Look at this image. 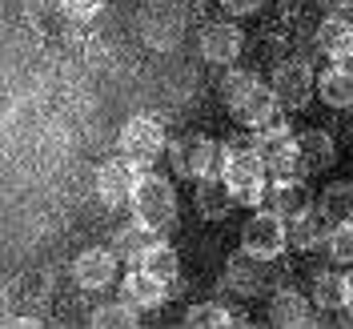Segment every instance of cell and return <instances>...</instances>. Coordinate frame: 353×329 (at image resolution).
Segmentation results:
<instances>
[{"label": "cell", "instance_id": "obj_1", "mask_svg": "<svg viewBox=\"0 0 353 329\" xmlns=\"http://www.w3.org/2000/svg\"><path fill=\"white\" fill-rule=\"evenodd\" d=\"M221 97H225V105L233 112V121L245 125V129H265V125H273V117L281 109L273 85H261L253 72H229Z\"/></svg>", "mask_w": 353, "mask_h": 329}, {"label": "cell", "instance_id": "obj_2", "mask_svg": "<svg viewBox=\"0 0 353 329\" xmlns=\"http://www.w3.org/2000/svg\"><path fill=\"white\" fill-rule=\"evenodd\" d=\"M129 209H132V221H141L145 229H153L157 237H161L165 229H173V221H176V193H173V185H169V177L153 173V169H141Z\"/></svg>", "mask_w": 353, "mask_h": 329}, {"label": "cell", "instance_id": "obj_3", "mask_svg": "<svg viewBox=\"0 0 353 329\" xmlns=\"http://www.w3.org/2000/svg\"><path fill=\"white\" fill-rule=\"evenodd\" d=\"M221 177L233 189L237 205H261L269 189V169L253 145H229L221 157Z\"/></svg>", "mask_w": 353, "mask_h": 329}, {"label": "cell", "instance_id": "obj_4", "mask_svg": "<svg viewBox=\"0 0 353 329\" xmlns=\"http://www.w3.org/2000/svg\"><path fill=\"white\" fill-rule=\"evenodd\" d=\"M185 21H189V8L181 0H149L141 8V37L149 48H173L185 32Z\"/></svg>", "mask_w": 353, "mask_h": 329}, {"label": "cell", "instance_id": "obj_5", "mask_svg": "<svg viewBox=\"0 0 353 329\" xmlns=\"http://www.w3.org/2000/svg\"><path fill=\"white\" fill-rule=\"evenodd\" d=\"M253 149L261 153L269 177H297V169H305L301 145H297V137H293L285 125H265V129H257Z\"/></svg>", "mask_w": 353, "mask_h": 329}, {"label": "cell", "instance_id": "obj_6", "mask_svg": "<svg viewBox=\"0 0 353 329\" xmlns=\"http://www.w3.org/2000/svg\"><path fill=\"white\" fill-rule=\"evenodd\" d=\"M285 245H289V225H285L281 213L261 209V213H253V217L245 221V229H241L245 253H253V257H261V261H277V257L285 253Z\"/></svg>", "mask_w": 353, "mask_h": 329}, {"label": "cell", "instance_id": "obj_7", "mask_svg": "<svg viewBox=\"0 0 353 329\" xmlns=\"http://www.w3.org/2000/svg\"><path fill=\"white\" fill-rule=\"evenodd\" d=\"M221 157L225 153H217V145L209 137H201V132H185V137H176L173 145H169L173 173L185 177V181H201V177L217 173Z\"/></svg>", "mask_w": 353, "mask_h": 329}, {"label": "cell", "instance_id": "obj_8", "mask_svg": "<svg viewBox=\"0 0 353 329\" xmlns=\"http://www.w3.org/2000/svg\"><path fill=\"white\" fill-rule=\"evenodd\" d=\"M165 149V125L149 117V112H137L125 121V129H121V153L132 157L141 169H149L153 165V157Z\"/></svg>", "mask_w": 353, "mask_h": 329}, {"label": "cell", "instance_id": "obj_9", "mask_svg": "<svg viewBox=\"0 0 353 329\" xmlns=\"http://www.w3.org/2000/svg\"><path fill=\"white\" fill-rule=\"evenodd\" d=\"M137 177H141V165L132 157H112L97 169V197L105 201L109 209H121L132 201V189H137Z\"/></svg>", "mask_w": 353, "mask_h": 329}, {"label": "cell", "instance_id": "obj_10", "mask_svg": "<svg viewBox=\"0 0 353 329\" xmlns=\"http://www.w3.org/2000/svg\"><path fill=\"white\" fill-rule=\"evenodd\" d=\"M313 88H317V81H313V68L305 61H285V65H277V72H273V92H277L281 109H289V112L305 109Z\"/></svg>", "mask_w": 353, "mask_h": 329}, {"label": "cell", "instance_id": "obj_11", "mask_svg": "<svg viewBox=\"0 0 353 329\" xmlns=\"http://www.w3.org/2000/svg\"><path fill=\"white\" fill-rule=\"evenodd\" d=\"M72 281L88 293L97 289H109L117 281V249H81L77 261H72Z\"/></svg>", "mask_w": 353, "mask_h": 329}, {"label": "cell", "instance_id": "obj_12", "mask_svg": "<svg viewBox=\"0 0 353 329\" xmlns=\"http://www.w3.org/2000/svg\"><path fill=\"white\" fill-rule=\"evenodd\" d=\"M241 48H245V37L233 21H209L201 28V57L209 65H221V68L233 65L241 57Z\"/></svg>", "mask_w": 353, "mask_h": 329}, {"label": "cell", "instance_id": "obj_13", "mask_svg": "<svg viewBox=\"0 0 353 329\" xmlns=\"http://www.w3.org/2000/svg\"><path fill=\"white\" fill-rule=\"evenodd\" d=\"M121 297L132 301L137 309H157V306H165V297H169V281H161L157 273L137 265V269L125 273V281H121Z\"/></svg>", "mask_w": 353, "mask_h": 329}, {"label": "cell", "instance_id": "obj_14", "mask_svg": "<svg viewBox=\"0 0 353 329\" xmlns=\"http://www.w3.org/2000/svg\"><path fill=\"white\" fill-rule=\"evenodd\" d=\"M265 205L273 209V213H281V217H297V213H305L309 209V189L301 177H273V185L265 189Z\"/></svg>", "mask_w": 353, "mask_h": 329}, {"label": "cell", "instance_id": "obj_15", "mask_svg": "<svg viewBox=\"0 0 353 329\" xmlns=\"http://www.w3.org/2000/svg\"><path fill=\"white\" fill-rule=\"evenodd\" d=\"M233 205H237V197H233V189L225 185L221 173H209L197 181V213L205 221H221Z\"/></svg>", "mask_w": 353, "mask_h": 329}, {"label": "cell", "instance_id": "obj_16", "mask_svg": "<svg viewBox=\"0 0 353 329\" xmlns=\"http://www.w3.org/2000/svg\"><path fill=\"white\" fill-rule=\"evenodd\" d=\"M289 245L293 249H317V245H325L330 241V221L321 217V209H313L309 205L305 213H297V217H289Z\"/></svg>", "mask_w": 353, "mask_h": 329}, {"label": "cell", "instance_id": "obj_17", "mask_svg": "<svg viewBox=\"0 0 353 329\" xmlns=\"http://www.w3.org/2000/svg\"><path fill=\"white\" fill-rule=\"evenodd\" d=\"M317 48L330 57V61H345L353 52V21L341 12H330L321 28H317Z\"/></svg>", "mask_w": 353, "mask_h": 329}, {"label": "cell", "instance_id": "obj_18", "mask_svg": "<svg viewBox=\"0 0 353 329\" xmlns=\"http://www.w3.org/2000/svg\"><path fill=\"white\" fill-rule=\"evenodd\" d=\"M261 257H253V253H237V257H229V265H225V281L237 289V293H245V297H253V293H261L265 289V269Z\"/></svg>", "mask_w": 353, "mask_h": 329}, {"label": "cell", "instance_id": "obj_19", "mask_svg": "<svg viewBox=\"0 0 353 329\" xmlns=\"http://www.w3.org/2000/svg\"><path fill=\"white\" fill-rule=\"evenodd\" d=\"M269 321L277 329H301L309 326L313 317H309V301L301 293H293V289H277L273 297H269Z\"/></svg>", "mask_w": 353, "mask_h": 329}, {"label": "cell", "instance_id": "obj_20", "mask_svg": "<svg viewBox=\"0 0 353 329\" xmlns=\"http://www.w3.org/2000/svg\"><path fill=\"white\" fill-rule=\"evenodd\" d=\"M317 97L330 105V109H350L353 105V72H345L341 65L325 68L317 77Z\"/></svg>", "mask_w": 353, "mask_h": 329}, {"label": "cell", "instance_id": "obj_21", "mask_svg": "<svg viewBox=\"0 0 353 329\" xmlns=\"http://www.w3.org/2000/svg\"><path fill=\"white\" fill-rule=\"evenodd\" d=\"M297 145H301V161H305V169H330L333 161H337V149H333V137L321 129H305L297 137Z\"/></svg>", "mask_w": 353, "mask_h": 329}, {"label": "cell", "instance_id": "obj_22", "mask_svg": "<svg viewBox=\"0 0 353 329\" xmlns=\"http://www.w3.org/2000/svg\"><path fill=\"white\" fill-rule=\"evenodd\" d=\"M321 217L330 221V225H350L353 221V185L350 181H337L330 185L325 193H321Z\"/></svg>", "mask_w": 353, "mask_h": 329}, {"label": "cell", "instance_id": "obj_23", "mask_svg": "<svg viewBox=\"0 0 353 329\" xmlns=\"http://www.w3.org/2000/svg\"><path fill=\"white\" fill-rule=\"evenodd\" d=\"M313 301L321 309H350V277L345 273H317Z\"/></svg>", "mask_w": 353, "mask_h": 329}, {"label": "cell", "instance_id": "obj_24", "mask_svg": "<svg viewBox=\"0 0 353 329\" xmlns=\"http://www.w3.org/2000/svg\"><path fill=\"white\" fill-rule=\"evenodd\" d=\"M137 265H141V269H149V273H157V277H161V281H169V286H173L176 273H181L176 249H173V245H165L161 237H157V241L141 253V261H137Z\"/></svg>", "mask_w": 353, "mask_h": 329}, {"label": "cell", "instance_id": "obj_25", "mask_svg": "<svg viewBox=\"0 0 353 329\" xmlns=\"http://www.w3.org/2000/svg\"><path fill=\"white\" fill-rule=\"evenodd\" d=\"M185 326L193 329H225V326H241V317L233 309H225L221 301H205V306H193L185 313Z\"/></svg>", "mask_w": 353, "mask_h": 329}, {"label": "cell", "instance_id": "obj_26", "mask_svg": "<svg viewBox=\"0 0 353 329\" xmlns=\"http://www.w3.org/2000/svg\"><path fill=\"white\" fill-rule=\"evenodd\" d=\"M153 241H157V233H153V229H145L141 221H132L129 229H121V233H117L112 249H117V253H121L125 261H141V253H145V249H149Z\"/></svg>", "mask_w": 353, "mask_h": 329}, {"label": "cell", "instance_id": "obj_27", "mask_svg": "<svg viewBox=\"0 0 353 329\" xmlns=\"http://www.w3.org/2000/svg\"><path fill=\"white\" fill-rule=\"evenodd\" d=\"M92 326H101V329H137L141 317H137V306L121 297V301H112V306L92 309Z\"/></svg>", "mask_w": 353, "mask_h": 329}, {"label": "cell", "instance_id": "obj_28", "mask_svg": "<svg viewBox=\"0 0 353 329\" xmlns=\"http://www.w3.org/2000/svg\"><path fill=\"white\" fill-rule=\"evenodd\" d=\"M325 245H330V257H333V261H337V265H350V269H353V221H350V225H333V229H330V241H325Z\"/></svg>", "mask_w": 353, "mask_h": 329}, {"label": "cell", "instance_id": "obj_29", "mask_svg": "<svg viewBox=\"0 0 353 329\" xmlns=\"http://www.w3.org/2000/svg\"><path fill=\"white\" fill-rule=\"evenodd\" d=\"M61 8H65L72 21H92V17L105 12V0H61Z\"/></svg>", "mask_w": 353, "mask_h": 329}, {"label": "cell", "instance_id": "obj_30", "mask_svg": "<svg viewBox=\"0 0 353 329\" xmlns=\"http://www.w3.org/2000/svg\"><path fill=\"white\" fill-rule=\"evenodd\" d=\"M221 8H225L229 17H249V12L261 8V0H221Z\"/></svg>", "mask_w": 353, "mask_h": 329}, {"label": "cell", "instance_id": "obj_31", "mask_svg": "<svg viewBox=\"0 0 353 329\" xmlns=\"http://www.w3.org/2000/svg\"><path fill=\"white\" fill-rule=\"evenodd\" d=\"M321 4H325L330 12H341V17H345V12L353 8V0H321Z\"/></svg>", "mask_w": 353, "mask_h": 329}, {"label": "cell", "instance_id": "obj_32", "mask_svg": "<svg viewBox=\"0 0 353 329\" xmlns=\"http://www.w3.org/2000/svg\"><path fill=\"white\" fill-rule=\"evenodd\" d=\"M337 65L345 68V72H353V52H350V57H345V61H337Z\"/></svg>", "mask_w": 353, "mask_h": 329}]
</instances>
